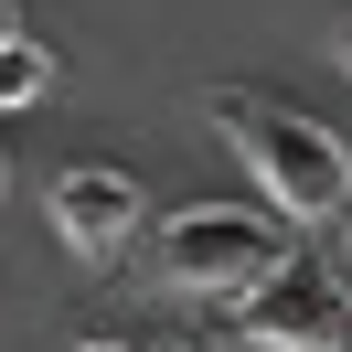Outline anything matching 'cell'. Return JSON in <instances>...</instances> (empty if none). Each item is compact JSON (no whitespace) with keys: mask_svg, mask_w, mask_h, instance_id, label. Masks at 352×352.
Here are the masks:
<instances>
[{"mask_svg":"<svg viewBox=\"0 0 352 352\" xmlns=\"http://www.w3.org/2000/svg\"><path fill=\"white\" fill-rule=\"evenodd\" d=\"M288 214H245V203H182L160 214V288L182 299H245L256 278L288 267Z\"/></svg>","mask_w":352,"mask_h":352,"instance_id":"7a4b0ae2","label":"cell"},{"mask_svg":"<svg viewBox=\"0 0 352 352\" xmlns=\"http://www.w3.org/2000/svg\"><path fill=\"white\" fill-rule=\"evenodd\" d=\"M331 54H342V75H352V11H342V22H331Z\"/></svg>","mask_w":352,"mask_h":352,"instance_id":"8992f818","label":"cell"},{"mask_svg":"<svg viewBox=\"0 0 352 352\" xmlns=\"http://www.w3.org/2000/svg\"><path fill=\"white\" fill-rule=\"evenodd\" d=\"M54 96V43H0V118H22V107H43Z\"/></svg>","mask_w":352,"mask_h":352,"instance_id":"5b68a950","label":"cell"},{"mask_svg":"<svg viewBox=\"0 0 352 352\" xmlns=\"http://www.w3.org/2000/svg\"><path fill=\"white\" fill-rule=\"evenodd\" d=\"M139 352H192V342H139Z\"/></svg>","mask_w":352,"mask_h":352,"instance_id":"ba28073f","label":"cell"},{"mask_svg":"<svg viewBox=\"0 0 352 352\" xmlns=\"http://www.w3.org/2000/svg\"><path fill=\"white\" fill-rule=\"evenodd\" d=\"M86 352H139V342H86Z\"/></svg>","mask_w":352,"mask_h":352,"instance_id":"9c48e42d","label":"cell"},{"mask_svg":"<svg viewBox=\"0 0 352 352\" xmlns=\"http://www.w3.org/2000/svg\"><path fill=\"white\" fill-rule=\"evenodd\" d=\"M0 192H11V160H0Z\"/></svg>","mask_w":352,"mask_h":352,"instance_id":"30bf717a","label":"cell"},{"mask_svg":"<svg viewBox=\"0 0 352 352\" xmlns=\"http://www.w3.org/2000/svg\"><path fill=\"white\" fill-rule=\"evenodd\" d=\"M235 320H245V342H256V352H342V342H352V299H342V278H331L309 245H288L278 278L245 288Z\"/></svg>","mask_w":352,"mask_h":352,"instance_id":"3957f363","label":"cell"},{"mask_svg":"<svg viewBox=\"0 0 352 352\" xmlns=\"http://www.w3.org/2000/svg\"><path fill=\"white\" fill-rule=\"evenodd\" d=\"M203 118L245 150L267 214H288V224L352 214V150H342V129H320L309 107H278V96H256V86H214V96H203Z\"/></svg>","mask_w":352,"mask_h":352,"instance_id":"6da1fadb","label":"cell"},{"mask_svg":"<svg viewBox=\"0 0 352 352\" xmlns=\"http://www.w3.org/2000/svg\"><path fill=\"white\" fill-rule=\"evenodd\" d=\"M0 43H22V11H11V0H0Z\"/></svg>","mask_w":352,"mask_h":352,"instance_id":"52a82bcc","label":"cell"},{"mask_svg":"<svg viewBox=\"0 0 352 352\" xmlns=\"http://www.w3.org/2000/svg\"><path fill=\"white\" fill-rule=\"evenodd\" d=\"M54 235H65V256H86V267L129 256V235H139V182L107 171V160L54 171Z\"/></svg>","mask_w":352,"mask_h":352,"instance_id":"277c9868","label":"cell"}]
</instances>
